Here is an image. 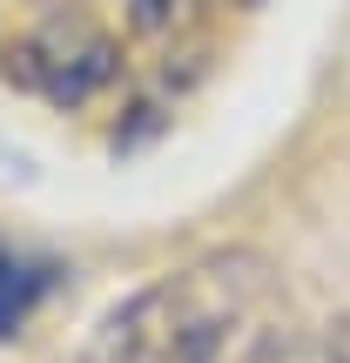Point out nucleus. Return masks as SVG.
Segmentation results:
<instances>
[{
    "mask_svg": "<svg viewBox=\"0 0 350 363\" xmlns=\"http://www.w3.org/2000/svg\"><path fill=\"white\" fill-rule=\"evenodd\" d=\"M283 310V269L263 249H209L102 310L75 363H263Z\"/></svg>",
    "mask_w": 350,
    "mask_h": 363,
    "instance_id": "f257e3e1",
    "label": "nucleus"
},
{
    "mask_svg": "<svg viewBox=\"0 0 350 363\" xmlns=\"http://www.w3.org/2000/svg\"><path fill=\"white\" fill-rule=\"evenodd\" d=\"M21 81L34 94H48V101H61V108H81L88 94H102L115 81V40L102 27L75 21V13L48 21L40 34L21 40Z\"/></svg>",
    "mask_w": 350,
    "mask_h": 363,
    "instance_id": "f03ea898",
    "label": "nucleus"
},
{
    "mask_svg": "<svg viewBox=\"0 0 350 363\" xmlns=\"http://www.w3.org/2000/svg\"><path fill=\"white\" fill-rule=\"evenodd\" d=\"M263 363H350V316L330 323V330H310V337H297V343H276Z\"/></svg>",
    "mask_w": 350,
    "mask_h": 363,
    "instance_id": "7ed1b4c3",
    "label": "nucleus"
}]
</instances>
